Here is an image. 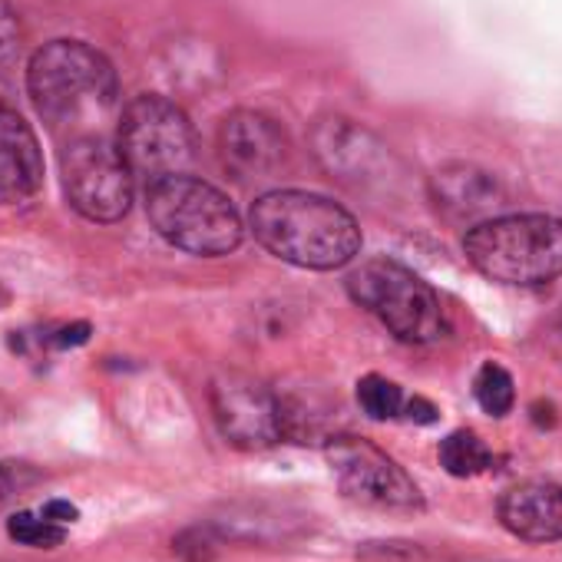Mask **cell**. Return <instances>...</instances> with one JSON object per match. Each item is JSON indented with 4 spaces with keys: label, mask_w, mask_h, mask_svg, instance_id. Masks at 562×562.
<instances>
[{
    "label": "cell",
    "mask_w": 562,
    "mask_h": 562,
    "mask_svg": "<svg viewBox=\"0 0 562 562\" xmlns=\"http://www.w3.org/2000/svg\"><path fill=\"white\" fill-rule=\"evenodd\" d=\"M440 467L450 476H480L493 467V450L473 430H453L440 440Z\"/></svg>",
    "instance_id": "15"
},
{
    "label": "cell",
    "mask_w": 562,
    "mask_h": 562,
    "mask_svg": "<svg viewBox=\"0 0 562 562\" xmlns=\"http://www.w3.org/2000/svg\"><path fill=\"white\" fill-rule=\"evenodd\" d=\"M11 496V476H8V470L0 467V503H4Z\"/></svg>",
    "instance_id": "23"
},
{
    "label": "cell",
    "mask_w": 562,
    "mask_h": 562,
    "mask_svg": "<svg viewBox=\"0 0 562 562\" xmlns=\"http://www.w3.org/2000/svg\"><path fill=\"white\" fill-rule=\"evenodd\" d=\"M430 199L437 212H443L450 222H473V225L496 218V212L506 205V192L499 179L470 162H453L437 169L430 179Z\"/></svg>",
    "instance_id": "11"
},
{
    "label": "cell",
    "mask_w": 562,
    "mask_h": 562,
    "mask_svg": "<svg viewBox=\"0 0 562 562\" xmlns=\"http://www.w3.org/2000/svg\"><path fill=\"white\" fill-rule=\"evenodd\" d=\"M328 463L351 499L404 513L424 506L420 486L407 476V470L364 437H331Z\"/></svg>",
    "instance_id": "8"
},
{
    "label": "cell",
    "mask_w": 562,
    "mask_h": 562,
    "mask_svg": "<svg viewBox=\"0 0 562 562\" xmlns=\"http://www.w3.org/2000/svg\"><path fill=\"white\" fill-rule=\"evenodd\" d=\"M50 522H57V526H67V522H77V516H80V509L74 506V503H67V499H50V503H44V509H41Z\"/></svg>",
    "instance_id": "21"
},
{
    "label": "cell",
    "mask_w": 562,
    "mask_h": 562,
    "mask_svg": "<svg viewBox=\"0 0 562 562\" xmlns=\"http://www.w3.org/2000/svg\"><path fill=\"white\" fill-rule=\"evenodd\" d=\"M218 149L225 169L235 179H268L285 166L289 139L274 120L251 110H238L222 123Z\"/></svg>",
    "instance_id": "10"
},
{
    "label": "cell",
    "mask_w": 562,
    "mask_h": 562,
    "mask_svg": "<svg viewBox=\"0 0 562 562\" xmlns=\"http://www.w3.org/2000/svg\"><path fill=\"white\" fill-rule=\"evenodd\" d=\"M499 522L526 542L562 539V486L529 480L499 496Z\"/></svg>",
    "instance_id": "14"
},
{
    "label": "cell",
    "mask_w": 562,
    "mask_h": 562,
    "mask_svg": "<svg viewBox=\"0 0 562 562\" xmlns=\"http://www.w3.org/2000/svg\"><path fill=\"white\" fill-rule=\"evenodd\" d=\"M212 417L222 437L241 450H265L285 437L281 401L255 378L225 371L209 384Z\"/></svg>",
    "instance_id": "9"
},
{
    "label": "cell",
    "mask_w": 562,
    "mask_h": 562,
    "mask_svg": "<svg viewBox=\"0 0 562 562\" xmlns=\"http://www.w3.org/2000/svg\"><path fill=\"white\" fill-rule=\"evenodd\" d=\"M146 212L153 228L172 248L199 258L228 255L245 238V225L232 199L189 172L146 186Z\"/></svg>",
    "instance_id": "3"
},
{
    "label": "cell",
    "mask_w": 562,
    "mask_h": 562,
    "mask_svg": "<svg viewBox=\"0 0 562 562\" xmlns=\"http://www.w3.org/2000/svg\"><path fill=\"white\" fill-rule=\"evenodd\" d=\"M358 404L371 420H394L397 414H404V391L381 378V374H368L358 381Z\"/></svg>",
    "instance_id": "17"
},
{
    "label": "cell",
    "mask_w": 562,
    "mask_h": 562,
    "mask_svg": "<svg viewBox=\"0 0 562 562\" xmlns=\"http://www.w3.org/2000/svg\"><path fill=\"white\" fill-rule=\"evenodd\" d=\"M87 341H90V325H87V322L64 325V328H57L54 338H50V345H57V348H77V345H87Z\"/></svg>",
    "instance_id": "20"
},
{
    "label": "cell",
    "mask_w": 562,
    "mask_h": 562,
    "mask_svg": "<svg viewBox=\"0 0 562 562\" xmlns=\"http://www.w3.org/2000/svg\"><path fill=\"white\" fill-rule=\"evenodd\" d=\"M248 225L261 248L308 271L345 268L361 251L355 215L338 202L302 189H278L255 199Z\"/></svg>",
    "instance_id": "1"
},
{
    "label": "cell",
    "mask_w": 562,
    "mask_h": 562,
    "mask_svg": "<svg viewBox=\"0 0 562 562\" xmlns=\"http://www.w3.org/2000/svg\"><path fill=\"white\" fill-rule=\"evenodd\" d=\"M116 146L130 172L146 179V186H153L159 179L182 176L192 166L195 130L172 100L146 93L123 110Z\"/></svg>",
    "instance_id": "6"
},
{
    "label": "cell",
    "mask_w": 562,
    "mask_h": 562,
    "mask_svg": "<svg viewBox=\"0 0 562 562\" xmlns=\"http://www.w3.org/2000/svg\"><path fill=\"white\" fill-rule=\"evenodd\" d=\"M351 299L407 345L440 341L447 331L437 292L394 258H368L348 274Z\"/></svg>",
    "instance_id": "5"
},
{
    "label": "cell",
    "mask_w": 562,
    "mask_h": 562,
    "mask_svg": "<svg viewBox=\"0 0 562 562\" xmlns=\"http://www.w3.org/2000/svg\"><path fill=\"white\" fill-rule=\"evenodd\" d=\"M404 414H407L411 420H417V424H434V420H437V411H434V404H427L424 397H414V401H407V404H404Z\"/></svg>",
    "instance_id": "22"
},
{
    "label": "cell",
    "mask_w": 562,
    "mask_h": 562,
    "mask_svg": "<svg viewBox=\"0 0 562 562\" xmlns=\"http://www.w3.org/2000/svg\"><path fill=\"white\" fill-rule=\"evenodd\" d=\"M473 394H476V404L490 414V417H506L516 404V387H513V378L503 364H493L486 361L480 371H476V381H473Z\"/></svg>",
    "instance_id": "16"
},
{
    "label": "cell",
    "mask_w": 562,
    "mask_h": 562,
    "mask_svg": "<svg viewBox=\"0 0 562 562\" xmlns=\"http://www.w3.org/2000/svg\"><path fill=\"white\" fill-rule=\"evenodd\" d=\"M470 265L499 285H546L562 274V218L496 215L463 238Z\"/></svg>",
    "instance_id": "4"
},
{
    "label": "cell",
    "mask_w": 562,
    "mask_h": 562,
    "mask_svg": "<svg viewBox=\"0 0 562 562\" xmlns=\"http://www.w3.org/2000/svg\"><path fill=\"white\" fill-rule=\"evenodd\" d=\"M8 532H11L14 542L34 546V549H54V546H60L67 539V529L57 526V522H50L44 513L41 516L37 513H18V516H11L8 519Z\"/></svg>",
    "instance_id": "18"
},
{
    "label": "cell",
    "mask_w": 562,
    "mask_h": 562,
    "mask_svg": "<svg viewBox=\"0 0 562 562\" xmlns=\"http://www.w3.org/2000/svg\"><path fill=\"white\" fill-rule=\"evenodd\" d=\"M315 156L325 162L328 172L355 186L381 179L384 162H391L387 149L351 120H325L315 130Z\"/></svg>",
    "instance_id": "13"
},
{
    "label": "cell",
    "mask_w": 562,
    "mask_h": 562,
    "mask_svg": "<svg viewBox=\"0 0 562 562\" xmlns=\"http://www.w3.org/2000/svg\"><path fill=\"white\" fill-rule=\"evenodd\" d=\"M27 93L54 126H80L103 116L120 93L113 64L83 41H54L27 67Z\"/></svg>",
    "instance_id": "2"
},
{
    "label": "cell",
    "mask_w": 562,
    "mask_h": 562,
    "mask_svg": "<svg viewBox=\"0 0 562 562\" xmlns=\"http://www.w3.org/2000/svg\"><path fill=\"white\" fill-rule=\"evenodd\" d=\"M67 202L90 222H120L133 205V172L116 143L87 133L60 149Z\"/></svg>",
    "instance_id": "7"
},
{
    "label": "cell",
    "mask_w": 562,
    "mask_h": 562,
    "mask_svg": "<svg viewBox=\"0 0 562 562\" xmlns=\"http://www.w3.org/2000/svg\"><path fill=\"white\" fill-rule=\"evenodd\" d=\"M21 57V21L8 0H0V80L11 74Z\"/></svg>",
    "instance_id": "19"
},
{
    "label": "cell",
    "mask_w": 562,
    "mask_h": 562,
    "mask_svg": "<svg viewBox=\"0 0 562 562\" xmlns=\"http://www.w3.org/2000/svg\"><path fill=\"white\" fill-rule=\"evenodd\" d=\"M44 186V153L31 123L0 106V205H21Z\"/></svg>",
    "instance_id": "12"
}]
</instances>
